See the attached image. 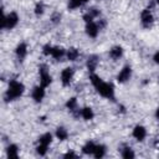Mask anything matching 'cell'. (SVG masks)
<instances>
[{
  "instance_id": "d4e9b609",
  "label": "cell",
  "mask_w": 159,
  "mask_h": 159,
  "mask_svg": "<svg viewBox=\"0 0 159 159\" xmlns=\"http://www.w3.org/2000/svg\"><path fill=\"white\" fill-rule=\"evenodd\" d=\"M48 152V145H45V144H40L37 143L36 145V153L40 155V157H45Z\"/></svg>"
},
{
  "instance_id": "6da1fadb",
  "label": "cell",
  "mask_w": 159,
  "mask_h": 159,
  "mask_svg": "<svg viewBox=\"0 0 159 159\" xmlns=\"http://www.w3.org/2000/svg\"><path fill=\"white\" fill-rule=\"evenodd\" d=\"M25 92V86L22 82L17 81V80H11L9 82V86H7V89L5 91L4 93V101L6 103H10V102H14L16 99H19Z\"/></svg>"
},
{
  "instance_id": "e0dca14e",
  "label": "cell",
  "mask_w": 159,
  "mask_h": 159,
  "mask_svg": "<svg viewBox=\"0 0 159 159\" xmlns=\"http://www.w3.org/2000/svg\"><path fill=\"white\" fill-rule=\"evenodd\" d=\"M80 55H81V53H80V50L76 48V47H70V48L66 50V58H67L68 61H71V62L77 61L78 57H80Z\"/></svg>"
},
{
  "instance_id": "484cf974",
  "label": "cell",
  "mask_w": 159,
  "mask_h": 159,
  "mask_svg": "<svg viewBox=\"0 0 159 159\" xmlns=\"http://www.w3.org/2000/svg\"><path fill=\"white\" fill-rule=\"evenodd\" d=\"M82 2L80 0H67V7L68 10H76V9H80L82 7Z\"/></svg>"
},
{
  "instance_id": "ffe728a7",
  "label": "cell",
  "mask_w": 159,
  "mask_h": 159,
  "mask_svg": "<svg viewBox=\"0 0 159 159\" xmlns=\"http://www.w3.org/2000/svg\"><path fill=\"white\" fill-rule=\"evenodd\" d=\"M52 140H53V135H52L50 132H46V133H43V134H41V135L39 137L37 143L45 144V145H48V147H50V144L52 143Z\"/></svg>"
},
{
  "instance_id": "5bb4252c",
  "label": "cell",
  "mask_w": 159,
  "mask_h": 159,
  "mask_svg": "<svg viewBox=\"0 0 159 159\" xmlns=\"http://www.w3.org/2000/svg\"><path fill=\"white\" fill-rule=\"evenodd\" d=\"M51 57L55 58L56 61H60V60H62L63 57H66V50H65L62 46H53Z\"/></svg>"
},
{
  "instance_id": "1f68e13d",
  "label": "cell",
  "mask_w": 159,
  "mask_h": 159,
  "mask_svg": "<svg viewBox=\"0 0 159 159\" xmlns=\"http://www.w3.org/2000/svg\"><path fill=\"white\" fill-rule=\"evenodd\" d=\"M153 61H154V63L159 65V51H157V52L153 55Z\"/></svg>"
},
{
  "instance_id": "d590c367",
  "label": "cell",
  "mask_w": 159,
  "mask_h": 159,
  "mask_svg": "<svg viewBox=\"0 0 159 159\" xmlns=\"http://www.w3.org/2000/svg\"><path fill=\"white\" fill-rule=\"evenodd\" d=\"M158 84H159V76H158Z\"/></svg>"
},
{
  "instance_id": "ac0fdd59",
  "label": "cell",
  "mask_w": 159,
  "mask_h": 159,
  "mask_svg": "<svg viewBox=\"0 0 159 159\" xmlns=\"http://www.w3.org/2000/svg\"><path fill=\"white\" fill-rule=\"evenodd\" d=\"M6 155L9 157V158H17L19 157V152H20V148H19V145L17 144H15V143H11V144H9L7 147H6Z\"/></svg>"
},
{
  "instance_id": "7402d4cb",
  "label": "cell",
  "mask_w": 159,
  "mask_h": 159,
  "mask_svg": "<svg viewBox=\"0 0 159 159\" xmlns=\"http://www.w3.org/2000/svg\"><path fill=\"white\" fill-rule=\"evenodd\" d=\"M106 153H107L106 145L104 144H97L96 145V149H94V153H93L92 157H94L96 159H101V158H103L106 155Z\"/></svg>"
},
{
  "instance_id": "d6a6232c",
  "label": "cell",
  "mask_w": 159,
  "mask_h": 159,
  "mask_svg": "<svg viewBox=\"0 0 159 159\" xmlns=\"http://www.w3.org/2000/svg\"><path fill=\"white\" fill-rule=\"evenodd\" d=\"M154 117H155V119H157V120H159V107H157L155 113H154Z\"/></svg>"
},
{
  "instance_id": "4fadbf2b",
  "label": "cell",
  "mask_w": 159,
  "mask_h": 159,
  "mask_svg": "<svg viewBox=\"0 0 159 159\" xmlns=\"http://www.w3.org/2000/svg\"><path fill=\"white\" fill-rule=\"evenodd\" d=\"M108 56H109L113 61H118V60L123 56V47H122V46H119V45L113 46V47L109 50Z\"/></svg>"
},
{
  "instance_id": "9c48e42d",
  "label": "cell",
  "mask_w": 159,
  "mask_h": 159,
  "mask_svg": "<svg viewBox=\"0 0 159 159\" xmlns=\"http://www.w3.org/2000/svg\"><path fill=\"white\" fill-rule=\"evenodd\" d=\"M84 31H86V35L89 37V39H96L101 31V29L98 27L97 22L96 21H91V22H87L86 26H84Z\"/></svg>"
},
{
  "instance_id": "52a82bcc",
  "label": "cell",
  "mask_w": 159,
  "mask_h": 159,
  "mask_svg": "<svg viewBox=\"0 0 159 159\" xmlns=\"http://www.w3.org/2000/svg\"><path fill=\"white\" fill-rule=\"evenodd\" d=\"M132 75H133L132 67H130L129 65H125V66H123V67L119 70V72H118L116 80H117L118 83H125V82H128V81L132 78Z\"/></svg>"
},
{
  "instance_id": "ba28073f",
  "label": "cell",
  "mask_w": 159,
  "mask_h": 159,
  "mask_svg": "<svg viewBox=\"0 0 159 159\" xmlns=\"http://www.w3.org/2000/svg\"><path fill=\"white\" fill-rule=\"evenodd\" d=\"M45 96H46V88L43 86H41V84L35 86L32 88V91H31V98L34 99L35 103H41L43 101Z\"/></svg>"
},
{
  "instance_id": "603a6c76",
  "label": "cell",
  "mask_w": 159,
  "mask_h": 159,
  "mask_svg": "<svg viewBox=\"0 0 159 159\" xmlns=\"http://www.w3.org/2000/svg\"><path fill=\"white\" fill-rule=\"evenodd\" d=\"M45 10H46L45 4H43L42 1H39V2H36V4H35V7H34V14H35L37 17H40V16H42V15L45 14Z\"/></svg>"
},
{
  "instance_id": "f1b7e54d",
  "label": "cell",
  "mask_w": 159,
  "mask_h": 159,
  "mask_svg": "<svg viewBox=\"0 0 159 159\" xmlns=\"http://www.w3.org/2000/svg\"><path fill=\"white\" fill-rule=\"evenodd\" d=\"M52 48H53V46L50 45V43L43 45V47H42V55H43V56H51V53H52Z\"/></svg>"
},
{
  "instance_id": "5b68a950",
  "label": "cell",
  "mask_w": 159,
  "mask_h": 159,
  "mask_svg": "<svg viewBox=\"0 0 159 159\" xmlns=\"http://www.w3.org/2000/svg\"><path fill=\"white\" fill-rule=\"evenodd\" d=\"M153 24H154V16H153L152 10H149L148 7L143 9L142 12H140V25H142V27L149 30V29H152Z\"/></svg>"
},
{
  "instance_id": "2e32d148",
  "label": "cell",
  "mask_w": 159,
  "mask_h": 159,
  "mask_svg": "<svg viewBox=\"0 0 159 159\" xmlns=\"http://www.w3.org/2000/svg\"><path fill=\"white\" fill-rule=\"evenodd\" d=\"M96 143L93 142V140H87L83 145H82V153L84 154V155H93V153H94V149H96Z\"/></svg>"
},
{
  "instance_id": "cb8c5ba5",
  "label": "cell",
  "mask_w": 159,
  "mask_h": 159,
  "mask_svg": "<svg viewBox=\"0 0 159 159\" xmlns=\"http://www.w3.org/2000/svg\"><path fill=\"white\" fill-rule=\"evenodd\" d=\"M87 14H89L94 20L96 19H98V17H101V10L98 9V7H96V6H89L88 9H87V11H86Z\"/></svg>"
},
{
  "instance_id": "44dd1931",
  "label": "cell",
  "mask_w": 159,
  "mask_h": 159,
  "mask_svg": "<svg viewBox=\"0 0 159 159\" xmlns=\"http://www.w3.org/2000/svg\"><path fill=\"white\" fill-rule=\"evenodd\" d=\"M120 157L124 159H133L135 157V153L129 145H124L123 148H120Z\"/></svg>"
},
{
  "instance_id": "3957f363",
  "label": "cell",
  "mask_w": 159,
  "mask_h": 159,
  "mask_svg": "<svg viewBox=\"0 0 159 159\" xmlns=\"http://www.w3.org/2000/svg\"><path fill=\"white\" fill-rule=\"evenodd\" d=\"M19 21H20L19 14L16 11H10L9 14H6V15L2 16L1 27H2V30H12L14 27L17 26Z\"/></svg>"
},
{
  "instance_id": "836d02e7",
  "label": "cell",
  "mask_w": 159,
  "mask_h": 159,
  "mask_svg": "<svg viewBox=\"0 0 159 159\" xmlns=\"http://www.w3.org/2000/svg\"><path fill=\"white\" fill-rule=\"evenodd\" d=\"M80 1L82 2V5H86V4H88V1H89V0H80Z\"/></svg>"
},
{
  "instance_id": "4316f807",
  "label": "cell",
  "mask_w": 159,
  "mask_h": 159,
  "mask_svg": "<svg viewBox=\"0 0 159 159\" xmlns=\"http://www.w3.org/2000/svg\"><path fill=\"white\" fill-rule=\"evenodd\" d=\"M102 81V78L96 73V72H92V73H89V82L92 83V86L93 87H96L97 84H99V82Z\"/></svg>"
},
{
  "instance_id": "d6986e66",
  "label": "cell",
  "mask_w": 159,
  "mask_h": 159,
  "mask_svg": "<svg viewBox=\"0 0 159 159\" xmlns=\"http://www.w3.org/2000/svg\"><path fill=\"white\" fill-rule=\"evenodd\" d=\"M55 135H56V138L58 139V140H61V142H63V140H66L67 138H68V135H70V133H68V130L65 128V127H62V125H60V127H57L56 128V132H55Z\"/></svg>"
},
{
  "instance_id": "30bf717a",
  "label": "cell",
  "mask_w": 159,
  "mask_h": 159,
  "mask_svg": "<svg viewBox=\"0 0 159 159\" xmlns=\"http://www.w3.org/2000/svg\"><path fill=\"white\" fill-rule=\"evenodd\" d=\"M27 52H29V46H27L26 42H20L15 47V56H16L17 61H20V62H22L26 58Z\"/></svg>"
},
{
  "instance_id": "4dcf8cb0",
  "label": "cell",
  "mask_w": 159,
  "mask_h": 159,
  "mask_svg": "<svg viewBox=\"0 0 159 159\" xmlns=\"http://www.w3.org/2000/svg\"><path fill=\"white\" fill-rule=\"evenodd\" d=\"M77 157H78V154L75 153L73 150H68V152H66V153L63 154V158H65V159H67V158H77Z\"/></svg>"
},
{
  "instance_id": "7c38bea8",
  "label": "cell",
  "mask_w": 159,
  "mask_h": 159,
  "mask_svg": "<svg viewBox=\"0 0 159 159\" xmlns=\"http://www.w3.org/2000/svg\"><path fill=\"white\" fill-rule=\"evenodd\" d=\"M98 65H99V56L98 55H94L93 53V55H89L87 57V60H86V67H87V70H88L89 73L96 72Z\"/></svg>"
},
{
  "instance_id": "7a4b0ae2",
  "label": "cell",
  "mask_w": 159,
  "mask_h": 159,
  "mask_svg": "<svg viewBox=\"0 0 159 159\" xmlns=\"http://www.w3.org/2000/svg\"><path fill=\"white\" fill-rule=\"evenodd\" d=\"M94 88H96L97 93H98L101 97H103V98H106V99L114 101V98H116V91H114L113 83H111V82H104V81L102 80V81L99 82V84H97Z\"/></svg>"
},
{
  "instance_id": "83f0119b",
  "label": "cell",
  "mask_w": 159,
  "mask_h": 159,
  "mask_svg": "<svg viewBox=\"0 0 159 159\" xmlns=\"http://www.w3.org/2000/svg\"><path fill=\"white\" fill-rule=\"evenodd\" d=\"M50 20H51V22H52L53 25L60 24V22H61V14H60V12H57V11L52 12V15H51Z\"/></svg>"
},
{
  "instance_id": "f546056e",
  "label": "cell",
  "mask_w": 159,
  "mask_h": 159,
  "mask_svg": "<svg viewBox=\"0 0 159 159\" xmlns=\"http://www.w3.org/2000/svg\"><path fill=\"white\" fill-rule=\"evenodd\" d=\"M96 22H97V25H98V27H99L101 30L104 29L106 25H107V21H106V19H103V17H98V20H97Z\"/></svg>"
},
{
  "instance_id": "8992f818",
  "label": "cell",
  "mask_w": 159,
  "mask_h": 159,
  "mask_svg": "<svg viewBox=\"0 0 159 159\" xmlns=\"http://www.w3.org/2000/svg\"><path fill=\"white\" fill-rule=\"evenodd\" d=\"M73 77H75V68L73 67H65L61 71V75H60V80H61L62 86L68 87L72 83Z\"/></svg>"
},
{
  "instance_id": "e575fe53",
  "label": "cell",
  "mask_w": 159,
  "mask_h": 159,
  "mask_svg": "<svg viewBox=\"0 0 159 159\" xmlns=\"http://www.w3.org/2000/svg\"><path fill=\"white\" fill-rule=\"evenodd\" d=\"M155 2H157V5H159V0H155Z\"/></svg>"
},
{
  "instance_id": "8fae6325",
  "label": "cell",
  "mask_w": 159,
  "mask_h": 159,
  "mask_svg": "<svg viewBox=\"0 0 159 159\" xmlns=\"http://www.w3.org/2000/svg\"><path fill=\"white\" fill-rule=\"evenodd\" d=\"M132 135L137 142H143L147 138V128L142 124H137L132 130Z\"/></svg>"
},
{
  "instance_id": "277c9868",
  "label": "cell",
  "mask_w": 159,
  "mask_h": 159,
  "mask_svg": "<svg viewBox=\"0 0 159 159\" xmlns=\"http://www.w3.org/2000/svg\"><path fill=\"white\" fill-rule=\"evenodd\" d=\"M39 76H40V84L43 86L45 88H47L52 83V77L50 75V71L46 63H41L39 66Z\"/></svg>"
},
{
  "instance_id": "9a60e30c",
  "label": "cell",
  "mask_w": 159,
  "mask_h": 159,
  "mask_svg": "<svg viewBox=\"0 0 159 159\" xmlns=\"http://www.w3.org/2000/svg\"><path fill=\"white\" fill-rule=\"evenodd\" d=\"M81 118L83 120H87V122L88 120H92L94 118V111L91 107H88V106L82 107L81 108Z\"/></svg>"
}]
</instances>
